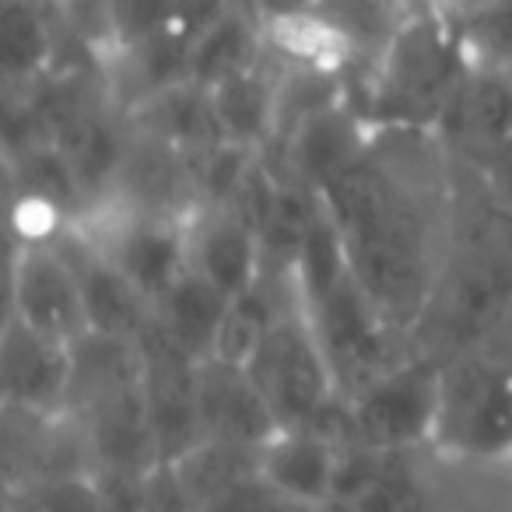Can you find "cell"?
<instances>
[{
	"label": "cell",
	"mask_w": 512,
	"mask_h": 512,
	"mask_svg": "<svg viewBox=\"0 0 512 512\" xmlns=\"http://www.w3.org/2000/svg\"><path fill=\"white\" fill-rule=\"evenodd\" d=\"M67 36L50 0L0 4V64L8 92L29 88L60 67V39Z\"/></svg>",
	"instance_id": "16"
},
{
	"label": "cell",
	"mask_w": 512,
	"mask_h": 512,
	"mask_svg": "<svg viewBox=\"0 0 512 512\" xmlns=\"http://www.w3.org/2000/svg\"><path fill=\"white\" fill-rule=\"evenodd\" d=\"M470 71L460 25L418 0L386 36L365 74H351V102L372 127L439 130L449 99Z\"/></svg>",
	"instance_id": "2"
},
{
	"label": "cell",
	"mask_w": 512,
	"mask_h": 512,
	"mask_svg": "<svg viewBox=\"0 0 512 512\" xmlns=\"http://www.w3.org/2000/svg\"><path fill=\"white\" fill-rule=\"evenodd\" d=\"M144 512H193L190 498L183 495V488H179L169 463H162V467L155 470V477H151V495H148Z\"/></svg>",
	"instance_id": "28"
},
{
	"label": "cell",
	"mask_w": 512,
	"mask_h": 512,
	"mask_svg": "<svg viewBox=\"0 0 512 512\" xmlns=\"http://www.w3.org/2000/svg\"><path fill=\"white\" fill-rule=\"evenodd\" d=\"M186 256L200 274L228 299H239L264 274L260 232L235 207H197L186 218Z\"/></svg>",
	"instance_id": "10"
},
{
	"label": "cell",
	"mask_w": 512,
	"mask_h": 512,
	"mask_svg": "<svg viewBox=\"0 0 512 512\" xmlns=\"http://www.w3.org/2000/svg\"><path fill=\"white\" fill-rule=\"evenodd\" d=\"M418 0H320V8L348 32L365 57H376V50L386 43L393 25L414 8Z\"/></svg>",
	"instance_id": "23"
},
{
	"label": "cell",
	"mask_w": 512,
	"mask_h": 512,
	"mask_svg": "<svg viewBox=\"0 0 512 512\" xmlns=\"http://www.w3.org/2000/svg\"><path fill=\"white\" fill-rule=\"evenodd\" d=\"M341 442L316 428H278L260 446V477L285 502H330L334 498Z\"/></svg>",
	"instance_id": "14"
},
{
	"label": "cell",
	"mask_w": 512,
	"mask_h": 512,
	"mask_svg": "<svg viewBox=\"0 0 512 512\" xmlns=\"http://www.w3.org/2000/svg\"><path fill=\"white\" fill-rule=\"evenodd\" d=\"M176 474L183 495L190 505H204L218 491L232 488V484L246 481V477L260 474V449L239 446V442H221V439H200L186 449L183 456L169 463Z\"/></svg>",
	"instance_id": "20"
},
{
	"label": "cell",
	"mask_w": 512,
	"mask_h": 512,
	"mask_svg": "<svg viewBox=\"0 0 512 512\" xmlns=\"http://www.w3.org/2000/svg\"><path fill=\"white\" fill-rule=\"evenodd\" d=\"M53 242H57L60 253L71 260L74 274H78L92 334L137 341V337L151 327V316H155L141 288H137L78 225L64 228Z\"/></svg>",
	"instance_id": "9"
},
{
	"label": "cell",
	"mask_w": 512,
	"mask_h": 512,
	"mask_svg": "<svg viewBox=\"0 0 512 512\" xmlns=\"http://www.w3.org/2000/svg\"><path fill=\"white\" fill-rule=\"evenodd\" d=\"M432 446L463 463L512 460V372L488 355H456L442 365Z\"/></svg>",
	"instance_id": "3"
},
{
	"label": "cell",
	"mask_w": 512,
	"mask_h": 512,
	"mask_svg": "<svg viewBox=\"0 0 512 512\" xmlns=\"http://www.w3.org/2000/svg\"><path fill=\"white\" fill-rule=\"evenodd\" d=\"M246 369L267 397L281 428L316 425L330 407L344 400L299 299L281 309Z\"/></svg>",
	"instance_id": "4"
},
{
	"label": "cell",
	"mask_w": 512,
	"mask_h": 512,
	"mask_svg": "<svg viewBox=\"0 0 512 512\" xmlns=\"http://www.w3.org/2000/svg\"><path fill=\"white\" fill-rule=\"evenodd\" d=\"M372 134H376V127L365 120L362 109L351 99L334 109H323L313 120L295 127L281 144H274V148H281L278 172L316 193L334 176H341L355 158H362Z\"/></svg>",
	"instance_id": "12"
},
{
	"label": "cell",
	"mask_w": 512,
	"mask_h": 512,
	"mask_svg": "<svg viewBox=\"0 0 512 512\" xmlns=\"http://www.w3.org/2000/svg\"><path fill=\"white\" fill-rule=\"evenodd\" d=\"M11 316L64 344H78L92 334L78 274L57 242H15Z\"/></svg>",
	"instance_id": "7"
},
{
	"label": "cell",
	"mask_w": 512,
	"mask_h": 512,
	"mask_svg": "<svg viewBox=\"0 0 512 512\" xmlns=\"http://www.w3.org/2000/svg\"><path fill=\"white\" fill-rule=\"evenodd\" d=\"M432 8H439L446 18H453V22H463L467 15H474V11L488 8L491 0H428Z\"/></svg>",
	"instance_id": "30"
},
{
	"label": "cell",
	"mask_w": 512,
	"mask_h": 512,
	"mask_svg": "<svg viewBox=\"0 0 512 512\" xmlns=\"http://www.w3.org/2000/svg\"><path fill=\"white\" fill-rule=\"evenodd\" d=\"M435 134L467 155L512 141V71L470 64Z\"/></svg>",
	"instance_id": "13"
},
{
	"label": "cell",
	"mask_w": 512,
	"mask_h": 512,
	"mask_svg": "<svg viewBox=\"0 0 512 512\" xmlns=\"http://www.w3.org/2000/svg\"><path fill=\"white\" fill-rule=\"evenodd\" d=\"M211 99L225 141L256 151L271 148L278 134V67L271 57L218 81L211 88Z\"/></svg>",
	"instance_id": "17"
},
{
	"label": "cell",
	"mask_w": 512,
	"mask_h": 512,
	"mask_svg": "<svg viewBox=\"0 0 512 512\" xmlns=\"http://www.w3.org/2000/svg\"><path fill=\"white\" fill-rule=\"evenodd\" d=\"M512 288V274L509 267H495V260H484L481 267H470L460 278V285L453 288V309H456V323L463 330H477L484 323H491V316L498 313L502 299H509Z\"/></svg>",
	"instance_id": "25"
},
{
	"label": "cell",
	"mask_w": 512,
	"mask_h": 512,
	"mask_svg": "<svg viewBox=\"0 0 512 512\" xmlns=\"http://www.w3.org/2000/svg\"><path fill=\"white\" fill-rule=\"evenodd\" d=\"M439 397L442 365L435 358H400L348 400L351 439L386 453L432 446Z\"/></svg>",
	"instance_id": "6"
},
{
	"label": "cell",
	"mask_w": 512,
	"mask_h": 512,
	"mask_svg": "<svg viewBox=\"0 0 512 512\" xmlns=\"http://www.w3.org/2000/svg\"><path fill=\"white\" fill-rule=\"evenodd\" d=\"M50 4H67V0H50Z\"/></svg>",
	"instance_id": "32"
},
{
	"label": "cell",
	"mask_w": 512,
	"mask_h": 512,
	"mask_svg": "<svg viewBox=\"0 0 512 512\" xmlns=\"http://www.w3.org/2000/svg\"><path fill=\"white\" fill-rule=\"evenodd\" d=\"M456 25H460V39L470 64L512 71V0H491L488 8L474 11Z\"/></svg>",
	"instance_id": "24"
},
{
	"label": "cell",
	"mask_w": 512,
	"mask_h": 512,
	"mask_svg": "<svg viewBox=\"0 0 512 512\" xmlns=\"http://www.w3.org/2000/svg\"><path fill=\"white\" fill-rule=\"evenodd\" d=\"M299 306L334 369L337 390L344 400L365 390L379 372L397 365L390 355L397 327L379 313L376 302L365 295V288L351 271H344L334 285L299 299Z\"/></svg>",
	"instance_id": "5"
},
{
	"label": "cell",
	"mask_w": 512,
	"mask_h": 512,
	"mask_svg": "<svg viewBox=\"0 0 512 512\" xmlns=\"http://www.w3.org/2000/svg\"><path fill=\"white\" fill-rule=\"evenodd\" d=\"M285 512H351V505H344V502H288V509Z\"/></svg>",
	"instance_id": "31"
},
{
	"label": "cell",
	"mask_w": 512,
	"mask_h": 512,
	"mask_svg": "<svg viewBox=\"0 0 512 512\" xmlns=\"http://www.w3.org/2000/svg\"><path fill=\"white\" fill-rule=\"evenodd\" d=\"M253 15L264 25L271 22H285L295 15H309V11H320V0H246Z\"/></svg>",
	"instance_id": "29"
},
{
	"label": "cell",
	"mask_w": 512,
	"mask_h": 512,
	"mask_svg": "<svg viewBox=\"0 0 512 512\" xmlns=\"http://www.w3.org/2000/svg\"><path fill=\"white\" fill-rule=\"evenodd\" d=\"M442 151L446 141L435 130L376 127L362 158L316 190L355 281L397 330L425 316L439 281Z\"/></svg>",
	"instance_id": "1"
},
{
	"label": "cell",
	"mask_w": 512,
	"mask_h": 512,
	"mask_svg": "<svg viewBox=\"0 0 512 512\" xmlns=\"http://www.w3.org/2000/svg\"><path fill=\"white\" fill-rule=\"evenodd\" d=\"M8 512H106V505L92 474H60L15 484Z\"/></svg>",
	"instance_id": "21"
},
{
	"label": "cell",
	"mask_w": 512,
	"mask_h": 512,
	"mask_svg": "<svg viewBox=\"0 0 512 512\" xmlns=\"http://www.w3.org/2000/svg\"><path fill=\"white\" fill-rule=\"evenodd\" d=\"M474 165L481 169L484 186H488L491 200H495L502 211H512V141L498 144L491 151H477Z\"/></svg>",
	"instance_id": "27"
},
{
	"label": "cell",
	"mask_w": 512,
	"mask_h": 512,
	"mask_svg": "<svg viewBox=\"0 0 512 512\" xmlns=\"http://www.w3.org/2000/svg\"><path fill=\"white\" fill-rule=\"evenodd\" d=\"M0 383L8 411L64 418L74 400V344L39 334L8 313L0 337Z\"/></svg>",
	"instance_id": "8"
},
{
	"label": "cell",
	"mask_w": 512,
	"mask_h": 512,
	"mask_svg": "<svg viewBox=\"0 0 512 512\" xmlns=\"http://www.w3.org/2000/svg\"><path fill=\"white\" fill-rule=\"evenodd\" d=\"M183 18L186 0H109V22H113L116 43L113 50L137 43V39L158 36L165 29H176V25H183Z\"/></svg>",
	"instance_id": "26"
},
{
	"label": "cell",
	"mask_w": 512,
	"mask_h": 512,
	"mask_svg": "<svg viewBox=\"0 0 512 512\" xmlns=\"http://www.w3.org/2000/svg\"><path fill=\"white\" fill-rule=\"evenodd\" d=\"M228 306H232L228 295H221L214 285H207L200 274L186 271L151 306V313H155V327L176 348H183L186 355H193L200 362V358H211L214 341L221 334V323L228 316Z\"/></svg>",
	"instance_id": "19"
},
{
	"label": "cell",
	"mask_w": 512,
	"mask_h": 512,
	"mask_svg": "<svg viewBox=\"0 0 512 512\" xmlns=\"http://www.w3.org/2000/svg\"><path fill=\"white\" fill-rule=\"evenodd\" d=\"M267 57L264 22L246 0H232L190 43V81L214 88L218 81L249 71Z\"/></svg>",
	"instance_id": "18"
},
{
	"label": "cell",
	"mask_w": 512,
	"mask_h": 512,
	"mask_svg": "<svg viewBox=\"0 0 512 512\" xmlns=\"http://www.w3.org/2000/svg\"><path fill=\"white\" fill-rule=\"evenodd\" d=\"M197 425L200 439L239 442L256 449L281 428L246 365L221 358L197 362Z\"/></svg>",
	"instance_id": "11"
},
{
	"label": "cell",
	"mask_w": 512,
	"mask_h": 512,
	"mask_svg": "<svg viewBox=\"0 0 512 512\" xmlns=\"http://www.w3.org/2000/svg\"><path fill=\"white\" fill-rule=\"evenodd\" d=\"M123 116H127V123L137 134L169 144V148H176L179 155H186V158L200 155V151L225 141L218 113H214L211 88L197 85V81H190V78L179 81V85L162 88V92L151 95V99L137 102V106Z\"/></svg>",
	"instance_id": "15"
},
{
	"label": "cell",
	"mask_w": 512,
	"mask_h": 512,
	"mask_svg": "<svg viewBox=\"0 0 512 512\" xmlns=\"http://www.w3.org/2000/svg\"><path fill=\"white\" fill-rule=\"evenodd\" d=\"M351 512H428V484L407 453H390L376 481L351 502Z\"/></svg>",
	"instance_id": "22"
}]
</instances>
